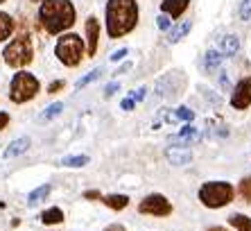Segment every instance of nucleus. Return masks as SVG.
Instances as JSON below:
<instances>
[{
    "label": "nucleus",
    "mask_w": 251,
    "mask_h": 231,
    "mask_svg": "<svg viewBox=\"0 0 251 231\" xmlns=\"http://www.w3.org/2000/svg\"><path fill=\"white\" fill-rule=\"evenodd\" d=\"M138 25V2L136 0H109L106 2V34L120 39Z\"/></svg>",
    "instance_id": "obj_1"
},
{
    "label": "nucleus",
    "mask_w": 251,
    "mask_h": 231,
    "mask_svg": "<svg viewBox=\"0 0 251 231\" xmlns=\"http://www.w3.org/2000/svg\"><path fill=\"white\" fill-rule=\"evenodd\" d=\"M39 23L48 34H59L73 28L75 23V7L70 0H43L39 7Z\"/></svg>",
    "instance_id": "obj_2"
},
{
    "label": "nucleus",
    "mask_w": 251,
    "mask_h": 231,
    "mask_svg": "<svg viewBox=\"0 0 251 231\" xmlns=\"http://www.w3.org/2000/svg\"><path fill=\"white\" fill-rule=\"evenodd\" d=\"M197 197L206 208H224L233 202L235 188L228 181H206L199 186Z\"/></svg>",
    "instance_id": "obj_3"
},
{
    "label": "nucleus",
    "mask_w": 251,
    "mask_h": 231,
    "mask_svg": "<svg viewBox=\"0 0 251 231\" xmlns=\"http://www.w3.org/2000/svg\"><path fill=\"white\" fill-rule=\"evenodd\" d=\"M84 52H86V46H84V41L77 34H64L57 41V46H54V55L68 68L79 66V61L84 59Z\"/></svg>",
    "instance_id": "obj_4"
},
{
    "label": "nucleus",
    "mask_w": 251,
    "mask_h": 231,
    "mask_svg": "<svg viewBox=\"0 0 251 231\" xmlns=\"http://www.w3.org/2000/svg\"><path fill=\"white\" fill-rule=\"evenodd\" d=\"M39 93V80H36L32 73H16L12 77V84H9V100L16 104H23L27 100H32Z\"/></svg>",
    "instance_id": "obj_5"
},
{
    "label": "nucleus",
    "mask_w": 251,
    "mask_h": 231,
    "mask_svg": "<svg viewBox=\"0 0 251 231\" xmlns=\"http://www.w3.org/2000/svg\"><path fill=\"white\" fill-rule=\"evenodd\" d=\"M2 57H5V64L12 66V68H23V66L32 64L34 48H32L29 36H18V39H14L12 43L5 48Z\"/></svg>",
    "instance_id": "obj_6"
},
{
    "label": "nucleus",
    "mask_w": 251,
    "mask_h": 231,
    "mask_svg": "<svg viewBox=\"0 0 251 231\" xmlns=\"http://www.w3.org/2000/svg\"><path fill=\"white\" fill-rule=\"evenodd\" d=\"M138 213L152 215V218H168L172 213V202L161 193H152V195L143 197V202L138 204Z\"/></svg>",
    "instance_id": "obj_7"
},
{
    "label": "nucleus",
    "mask_w": 251,
    "mask_h": 231,
    "mask_svg": "<svg viewBox=\"0 0 251 231\" xmlns=\"http://www.w3.org/2000/svg\"><path fill=\"white\" fill-rule=\"evenodd\" d=\"M231 107L238 111H245L251 107V77H242L233 87L231 93Z\"/></svg>",
    "instance_id": "obj_8"
},
{
    "label": "nucleus",
    "mask_w": 251,
    "mask_h": 231,
    "mask_svg": "<svg viewBox=\"0 0 251 231\" xmlns=\"http://www.w3.org/2000/svg\"><path fill=\"white\" fill-rule=\"evenodd\" d=\"M86 52H88V57H93L95 52H98V39H100V23H98V18L93 16H88L86 21Z\"/></svg>",
    "instance_id": "obj_9"
},
{
    "label": "nucleus",
    "mask_w": 251,
    "mask_h": 231,
    "mask_svg": "<svg viewBox=\"0 0 251 231\" xmlns=\"http://www.w3.org/2000/svg\"><path fill=\"white\" fill-rule=\"evenodd\" d=\"M190 0H163L161 2V12L170 18H181L183 12L188 9Z\"/></svg>",
    "instance_id": "obj_10"
},
{
    "label": "nucleus",
    "mask_w": 251,
    "mask_h": 231,
    "mask_svg": "<svg viewBox=\"0 0 251 231\" xmlns=\"http://www.w3.org/2000/svg\"><path fill=\"white\" fill-rule=\"evenodd\" d=\"M165 156H168V161L172 163V166H188V163L193 161V152L188 150V147H168V152H165Z\"/></svg>",
    "instance_id": "obj_11"
},
{
    "label": "nucleus",
    "mask_w": 251,
    "mask_h": 231,
    "mask_svg": "<svg viewBox=\"0 0 251 231\" xmlns=\"http://www.w3.org/2000/svg\"><path fill=\"white\" fill-rule=\"evenodd\" d=\"M238 50H240V36H235V34L222 36V41H220V52H222L224 57H233Z\"/></svg>",
    "instance_id": "obj_12"
},
{
    "label": "nucleus",
    "mask_w": 251,
    "mask_h": 231,
    "mask_svg": "<svg viewBox=\"0 0 251 231\" xmlns=\"http://www.w3.org/2000/svg\"><path fill=\"white\" fill-rule=\"evenodd\" d=\"M27 147H29V139L27 136H21V139L9 143V147L5 150V159H14V156H18V154H25Z\"/></svg>",
    "instance_id": "obj_13"
},
{
    "label": "nucleus",
    "mask_w": 251,
    "mask_h": 231,
    "mask_svg": "<svg viewBox=\"0 0 251 231\" xmlns=\"http://www.w3.org/2000/svg\"><path fill=\"white\" fill-rule=\"evenodd\" d=\"M195 141H199V129H195L193 125H183L181 132H179L175 139H172V143L186 145V143H195Z\"/></svg>",
    "instance_id": "obj_14"
},
{
    "label": "nucleus",
    "mask_w": 251,
    "mask_h": 231,
    "mask_svg": "<svg viewBox=\"0 0 251 231\" xmlns=\"http://www.w3.org/2000/svg\"><path fill=\"white\" fill-rule=\"evenodd\" d=\"M41 222L43 225H61V222H64V211L57 206L46 208L41 213Z\"/></svg>",
    "instance_id": "obj_15"
},
{
    "label": "nucleus",
    "mask_w": 251,
    "mask_h": 231,
    "mask_svg": "<svg viewBox=\"0 0 251 231\" xmlns=\"http://www.w3.org/2000/svg\"><path fill=\"white\" fill-rule=\"evenodd\" d=\"M228 225L233 227L235 231H251V218L245 213H233L228 218Z\"/></svg>",
    "instance_id": "obj_16"
},
{
    "label": "nucleus",
    "mask_w": 251,
    "mask_h": 231,
    "mask_svg": "<svg viewBox=\"0 0 251 231\" xmlns=\"http://www.w3.org/2000/svg\"><path fill=\"white\" fill-rule=\"evenodd\" d=\"M102 202L109 208H113V211H123V208L129 206V197L127 195H106V197H102Z\"/></svg>",
    "instance_id": "obj_17"
},
{
    "label": "nucleus",
    "mask_w": 251,
    "mask_h": 231,
    "mask_svg": "<svg viewBox=\"0 0 251 231\" xmlns=\"http://www.w3.org/2000/svg\"><path fill=\"white\" fill-rule=\"evenodd\" d=\"M50 184H43V186H39V188H34V191L29 193V197H27V204L29 206H36V204H41L43 200H46L48 195H50Z\"/></svg>",
    "instance_id": "obj_18"
},
{
    "label": "nucleus",
    "mask_w": 251,
    "mask_h": 231,
    "mask_svg": "<svg viewBox=\"0 0 251 231\" xmlns=\"http://www.w3.org/2000/svg\"><path fill=\"white\" fill-rule=\"evenodd\" d=\"M190 29H193V23H190V21H183L181 25H176V28L172 29V32H170L168 41H170V43H179V41H181L183 36H186L188 32H190Z\"/></svg>",
    "instance_id": "obj_19"
},
{
    "label": "nucleus",
    "mask_w": 251,
    "mask_h": 231,
    "mask_svg": "<svg viewBox=\"0 0 251 231\" xmlns=\"http://www.w3.org/2000/svg\"><path fill=\"white\" fill-rule=\"evenodd\" d=\"M12 32H14L12 16H9V14H2V12H0V41L9 39V36H12Z\"/></svg>",
    "instance_id": "obj_20"
},
{
    "label": "nucleus",
    "mask_w": 251,
    "mask_h": 231,
    "mask_svg": "<svg viewBox=\"0 0 251 231\" xmlns=\"http://www.w3.org/2000/svg\"><path fill=\"white\" fill-rule=\"evenodd\" d=\"M222 52L220 50H208L206 52V59H204V64H206V70H217L220 68V64H222Z\"/></svg>",
    "instance_id": "obj_21"
},
{
    "label": "nucleus",
    "mask_w": 251,
    "mask_h": 231,
    "mask_svg": "<svg viewBox=\"0 0 251 231\" xmlns=\"http://www.w3.org/2000/svg\"><path fill=\"white\" fill-rule=\"evenodd\" d=\"M61 109H64V104H61V102L50 104V107H46V111H43V114L39 116V120H41V122H48L50 118H54V116L61 114Z\"/></svg>",
    "instance_id": "obj_22"
},
{
    "label": "nucleus",
    "mask_w": 251,
    "mask_h": 231,
    "mask_svg": "<svg viewBox=\"0 0 251 231\" xmlns=\"http://www.w3.org/2000/svg\"><path fill=\"white\" fill-rule=\"evenodd\" d=\"M238 193H240V197H242L245 202L251 204V177H242V179H240Z\"/></svg>",
    "instance_id": "obj_23"
},
{
    "label": "nucleus",
    "mask_w": 251,
    "mask_h": 231,
    "mask_svg": "<svg viewBox=\"0 0 251 231\" xmlns=\"http://www.w3.org/2000/svg\"><path fill=\"white\" fill-rule=\"evenodd\" d=\"M88 163V156H66L64 161H61V166H68V168H82Z\"/></svg>",
    "instance_id": "obj_24"
},
{
    "label": "nucleus",
    "mask_w": 251,
    "mask_h": 231,
    "mask_svg": "<svg viewBox=\"0 0 251 231\" xmlns=\"http://www.w3.org/2000/svg\"><path fill=\"white\" fill-rule=\"evenodd\" d=\"M238 16H240V21H251V0H242L240 2V9H238Z\"/></svg>",
    "instance_id": "obj_25"
},
{
    "label": "nucleus",
    "mask_w": 251,
    "mask_h": 231,
    "mask_svg": "<svg viewBox=\"0 0 251 231\" xmlns=\"http://www.w3.org/2000/svg\"><path fill=\"white\" fill-rule=\"evenodd\" d=\"M100 75H102V70H100V68L91 70V73H88L86 77H82V80L77 82V84H75V88H84V87H86V84H91V82H95V80H98Z\"/></svg>",
    "instance_id": "obj_26"
},
{
    "label": "nucleus",
    "mask_w": 251,
    "mask_h": 231,
    "mask_svg": "<svg viewBox=\"0 0 251 231\" xmlns=\"http://www.w3.org/2000/svg\"><path fill=\"white\" fill-rule=\"evenodd\" d=\"M175 116H176V120H193V118H195V111H190L188 107H179Z\"/></svg>",
    "instance_id": "obj_27"
},
{
    "label": "nucleus",
    "mask_w": 251,
    "mask_h": 231,
    "mask_svg": "<svg viewBox=\"0 0 251 231\" xmlns=\"http://www.w3.org/2000/svg\"><path fill=\"white\" fill-rule=\"evenodd\" d=\"M156 25H158V29H163V32H168V29H170V25H172V21H170V16H165V14H161V16L156 18Z\"/></svg>",
    "instance_id": "obj_28"
},
{
    "label": "nucleus",
    "mask_w": 251,
    "mask_h": 231,
    "mask_svg": "<svg viewBox=\"0 0 251 231\" xmlns=\"http://www.w3.org/2000/svg\"><path fill=\"white\" fill-rule=\"evenodd\" d=\"M127 55H129V50H127V48H120V50H116V52H113V55H111V57H109V59H111V61H123V59L127 57Z\"/></svg>",
    "instance_id": "obj_29"
},
{
    "label": "nucleus",
    "mask_w": 251,
    "mask_h": 231,
    "mask_svg": "<svg viewBox=\"0 0 251 231\" xmlns=\"http://www.w3.org/2000/svg\"><path fill=\"white\" fill-rule=\"evenodd\" d=\"M66 87V82H52V84H50V87H48V93H57V91H61V88Z\"/></svg>",
    "instance_id": "obj_30"
},
{
    "label": "nucleus",
    "mask_w": 251,
    "mask_h": 231,
    "mask_svg": "<svg viewBox=\"0 0 251 231\" xmlns=\"http://www.w3.org/2000/svg\"><path fill=\"white\" fill-rule=\"evenodd\" d=\"M118 88H120V84H118V82H111V84L104 88V95H106V98H111V95L118 91Z\"/></svg>",
    "instance_id": "obj_31"
},
{
    "label": "nucleus",
    "mask_w": 251,
    "mask_h": 231,
    "mask_svg": "<svg viewBox=\"0 0 251 231\" xmlns=\"http://www.w3.org/2000/svg\"><path fill=\"white\" fill-rule=\"evenodd\" d=\"M120 107H123L125 111H131L136 107V102H134V98H125L123 102H120Z\"/></svg>",
    "instance_id": "obj_32"
},
{
    "label": "nucleus",
    "mask_w": 251,
    "mask_h": 231,
    "mask_svg": "<svg viewBox=\"0 0 251 231\" xmlns=\"http://www.w3.org/2000/svg\"><path fill=\"white\" fill-rule=\"evenodd\" d=\"M145 95H147V88L140 87L138 91H134V102H140V100H145Z\"/></svg>",
    "instance_id": "obj_33"
},
{
    "label": "nucleus",
    "mask_w": 251,
    "mask_h": 231,
    "mask_svg": "<svg viewBox=\"0 0 251 231\" xmlns=\"http://www.w3.org/2000/svg\"><path fill=\"white\" fill-rule=\"evenodd\" d=\"M7 125H9V116L5 111H0V129H5Z\"/></svg>",
    "instance_id": "obj_34"
},
{
    "label": "nucleus",
    "mask_w": 251,
    "mask_h": 231,
    "mask_svg": "<svg viewBox=\"0 0 251 231\" xmlns=\"http://www.w3.org/2000/svg\"><path fill=\"white\" fill-rule=\"evenodd\" d=\"M84 197H86V200H102L100 191H86V193H84Z\"/></svg>",
    "instance_id": "obj_35"
},
{
    "label": "nucleus",
    "mask_w": 251,
    "mask_h": 231,
    "mask_svg": "<svg viewBox=\"0 0 251 231\" xmlns=\"http://www.w3.org/2000/svg\"><path fill=\"white\" fill-rule=\"evenodd\" d=\"M129 68H131V64H129V61H127V64H123V66H120V68L116 70V75H123V73H127Z\"/></svg>",
    "instance_id": "obj_36"
},
{
    "label": "nucleus",
    "mask_w": 251,
    "mask_h": 231,
    "mask_svg": "<svg viewBox=\"0 0 251 231\" xmlns=\"http://www.w3.org/2000/svg\"><path fill=\"white\" fill-rule=\"evenodd\" d=\"M104 231H127V229H125L123 225H109Z\"/></svg>",
    "instance_id": "obj_37"
},
{
    "label": "nucleus",
    "mask_w": 251,
    "mask_h": 231,
    "mask_svg": "<svg viewBox=\"0 0 251 231\" xmlns=\"http://www.w3.org/2000/svg\"><path fill=\"white\" fill-rule=\"evenodd\" d=\"M206 231H228L226 227H210V229H206Z\"/></svg>",
    "instance_id": "obj_38"
},
{
    "label": "nucleus",
    "mask_w": 251,
    "mask_h": 231,
    "mask_svg": "<svg viewBox=\"0 0 251 231\" xmlns=\"http://www.w3.org/2000/svg\"><path fill=\"white\" fill-rule=\"evenodd\" d=\"M32 2H39V0H32Z\"/></svg>",
    "instance_id": "obj_39"
},
{
    "label": "nucleus",
    "mask_w": 251,
    "mask_h": 231,
    "mask_svg": "<svg viewBox=\"0 0 251 231\" xmlns=\"http://www.w3.org/2000/svg\"><path fill=\"white\" fill-rule=\"evenodd\" d=\"M0 2H5V0H0Z\"/></svg>",
    "instance_id": "obj_40"
}]
</instances>
